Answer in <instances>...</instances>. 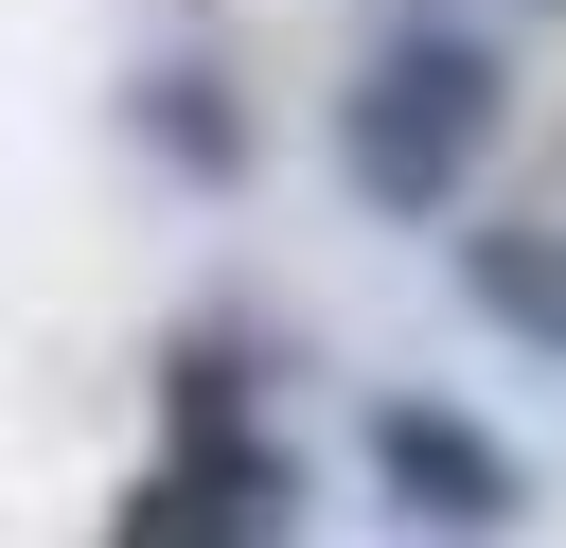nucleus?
Returning a JSON list of instances; mask_svg holds the SVG:
<instances>
[{"instance_id":"1","label":"nucleus","mask_w":566,"mask_h":548,"mask_svg":"<svg viewBox=\"0 0 566 548\" xmlns=\"http://www.w3.org/2000/svg\"><path fill=\"white\" fill-rule=\"evenodd\" d=\"M495 124H513V71H495L460 18H389V35L354 53V88H336V177H354L389 230H424V212L478 194Z\"/></svg>"},{"instance_id":"2","label":"nucleus","mask_w":566,"mask_h":548,"mask_svg":"<svg viewBox=\"0 0 566 548\" xmlns=\"http://www.w3.org/2000/svg\"><path fill=\"white\" fill-rule=\"evenodd\" d=\"M283 530H301V460H265V442H177V460L124 495L106 548H283Z\"/></svg>"},{"instance_id":"3","label":"nucleus","mask_w":566,"mask_h":548,"mask_svg":"<svg viewBox=\"0 0 566 548\" xmlns=\"http://www.w3.org/2000/svg\"><path fill=\"white\" fill-rule=\"evenodd\" d=\"M371 477H389L424 530H513V495H531V477H513V442H495L478 407H424V389H389V407H371Z\"/></svg>"},{"instance_id":"4","label":"nucleus","mask_w":566,"mask_h":548,"mask_svg":"<svg viewBox=\"0 0 566 548\" xmlns=\"http://www.w3.org/2000/svg\"><path fill=\"white\" fill-rule=\"evenodd\" d=\"M460 283H478V318H513L531 354H566V230H460Z\"/></svg>"},{"instance_id":"5","label":"nucleus","mask_w":566,"mask_h":548,"mask_svg":"<svg viewBox=\"0 0 566 548\" xmlns=\"http://www.w3.org/2000/svg\"><path fill=\"white\" fill-rule=\"evenodd\" d=\"M142 124H159L195 177H230V106H212V71H142Z\"/></svg>"}]
</instances>
